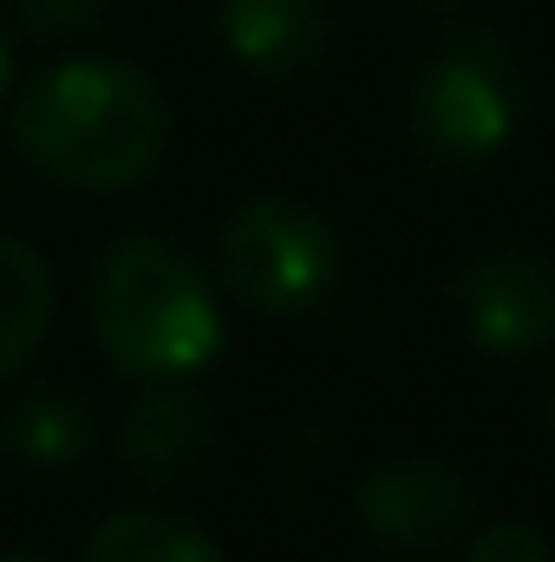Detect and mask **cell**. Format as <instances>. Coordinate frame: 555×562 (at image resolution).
Wrapping results in <instances>:
<instances>
[{
	"label": "cell",
	"mask_w": 555,
	"mask_h": 562,
	"mask_svg": "<svg viewBox=\"0 0 555 562\" xmlns=\"http://www.w3.org/2000/svg\"><path fill=\"white\" fill-rule=\"evenodd\" d=\"M13 144L72 190H132L170 150V105L132 59H66L13 99Z\"/></svg>",
	"instance_id": "obj_1"
},
{
	"label": "cell",
	"mask_w": 555,
	"mask_h": 562,
	"mask_svg": "<svg viewBox=\"0 0 555 562\" xmlns=\"http://www.w3.org/2000/svg\"><path fill=\"white\" fill-rule=\"evenodd\" d=\"M92 334L132 380H190L223 353V307L190 256L132 236L92 276Z\"/></svg>",
	"instance_id": "obj_2"
},
{
	"label": "cell",
	"mask_w": 555,
	"mask_h": 562,
	"mask_svg": "<svg viewBox=\"0 0 555 562\" xmlns=\"http://www.w3.org/2000/svg\"><path fill=\"white\" fill-rule=\"evenodd\" d=\"M216 262H223V288L256 314H301L307 301L327 294L340 249L320 210L287 196H256L229 216Z\"/></svg>",
	"instance_id": "obj_3"
},
{
	"label": "cell",
	"mask_w": 555,
	"mask_h": 562,
	"mask_svg": "<svg viewBox=\"0 0 555 562\" xmlns=\"http://www.w3.org/2000/svg\"><path fill=\"white\" fill-rule=\"evenodd\" d=\"M523 112V79L497 40L444 46L412 86V132L438 157H490L503 150Z\"/></svg>",
	"instance_id": "obj_4"
},
{
	"label": "cell",
	"mask_w": 555,
	"mask_h": 562,
	"mask_svg": "<svg viewBox=\"0 0 555 562\" xmlns=\"http://www.w3.org/2000/svg\"><path fill=\"white\" fill-rule=\"evenodd\" d=\"M360 524L386 550H451L477 530V497L451 464L406 458L360 484Z\"/></svg>",
	"instance_id": "obj_5"
},
{
	"label": "cell",
	"mask_w": 555,
	"mask_h": 562,
	"mask_svg": "<svg viewBox=\"0 0 555 562\" xmlns=\"http://www.w3.org/2000/svg\"><path fill=\"white\" fill-rule=\"evenodd\" d=\"M464 334L490 353H536L555 340V262L530 249H490L457 276Z\"/></svg>",
	"instance_id": "obj_6"
},
{
	"label": "cell",
	"mask_w": 555,
	"mask_h": 562,
	"mask_svg": "<svg viewBox=\"0 0 555 562\" xmlns=\"http://www.w3.org/2000/svg\"><path fill=\"white\" fill-rule=\"evenodd\" d=\"M223 40L242 66L287 79L327 46V0H223Z\"/></svg>",
	"instance_id": "obj_7"
},
{
	"label": "cell",
	"mask_w": 555,
	"mask_h": 562,
	"mask_svg": "<svg viewBox=\"0 0 555 562\" xmlns=\"http://www.w3.org/2000/svg\"><path fill=\"white\" fill-rule=\"evenodd\" d=\"M53 327V269L20 236H0V380L20 373Z\"/></svg>",
	"instance_id": "obj_8"
},
{
	"label": "cell",
	"mask_w": 555,
	"mask_h": 562,
	"mask_svg": "<svg viewBox=\"0 0 555 562\" xmlns=\"http://www.w3.org/2000/svg\"><path fill=\"white\" fill-rule=\"evenodd\" d=\"M86 562H223V550L170 510H118L92 530Z\"/></svg>",
	"instance_id": "obj_9"
},
{
	"label": "cell",
	"mask_w": 555,
	"mask_h": 562,
	"mask_svg": "<svg viewBox=\"0 0 555 562\" xmlns=\"http://www.w3.org/2000/svg\"><path fill=\"white\" fill-rule=\"evenodd\" d=\"M203 445H209V413H203V400L177 393V380H157V393L125 425V451L138 458L144 471H177Z\"/></svg>",
	"instance_id": "obj_10"
},
{
	"label": "cell",
	"mask_w": 555,
	"mask_h": 562,
	"mask_svg": "<svg viewBox=\"0 0 555 562\" xmlns=\"http://www.w3.org/2000/svg\"><path fill=\"white\" fill-rule=\"evenodd\" d=\"M0 438L33 464H72L92 438V419L72 393H20L0 419Z\"/></svg>",
	"instance_id": "obj_11"
},
{
	"label": "cell",
	"mask_w": 555,
	"mask_h": 562,
	"mask_svg": "<svg viewBox=\"0 0 555 562\" xmlns=\"http://www.w3.org/2000/svg\"><path fill=\"white\" fill-rule=\"evenodd\" d=\"M464 562H550V543L536 524H484L464 537Z\"/></svg>",
	"instance_id": "obj_12"
},
{
	"label": "cell",
	"mask_w": 555,
	"mask_h": 562,
	"mask_svg": "<svg viewBox=\"0 0 555 562\" xmlns=\"http://www.w3.org/2000/svg\"><path fill=\"white\" fill-rule=\"evenodd\" d=\"M20 13L33 20V33H86L99 26L105 0H20Z\"/></svg>",
	"instance_id": "obj_13"
},
{
	"label": "cell",
	"mask_w": 555,
	"mask_h": 562,
	"mask_svg": "<svg viewBox=\"0 0 555 562\" xmlns=\"http://www.w3.org/2000/svg\"><path fill=\"white\" fill-rule=\"evenodd\" d=\"M7 72H13V40H7V26H0V92H7Z\"/></svg>",
	"instance_id": "obj_14"
},
{
	"label": "cell",
	"mask_w": 555,
	"mask_h": 562,
	"mask_svg": "<svg viewBox=\"0 0 555 562\" xmlns=\"http://www.w3.org/2000/svg\"><path fill=\"white\" fill-rule=\"evenodd\" d=\"M0 562H33V557H0Z\"/></svg>",
	"instance_id": "obj_15"
}]
</instances>
